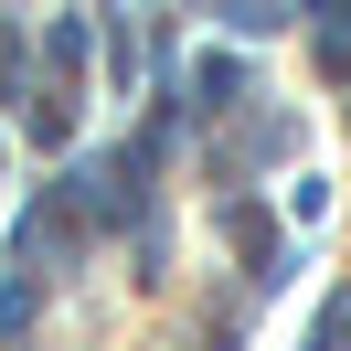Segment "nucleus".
Listing matches in <instances>:
<instances>
[{
  "mask_svg": "<svg viewBox=\"0 0 351 351\" xmlns=\"http://www.w3.org/2000/svg\"><path fill=\"white\" fill-rule=\"evenodd\" d=\"M192 96H202V117L245 107V64H234V53H202V64H192Z\"/></svg>",
  "mask_w": 351,
  "mask_h": 351,
  "instance_id": "obj_1",
  "label": "nucleus"
},
{
  "mask_svg": "<svg viewBox=\"0 0 351 351\" xmlns=\"http://www.w3.org/2000/svg\"><path fill=\"white\" fill-rule=\"evenodd\" d=\"M319 75H351V11H330V22H319Z\"/></svg>",
  "mask_w": 351,
  "mask_h": 351,
  "instance_id": "obj_2",
  "label": "nucleus"
},
{
  "mask_svg": "<svg viewBox=\"0 0 351 351\" xmlns=\"http://www.w3.org/2000/svg\"><path fill=\"white\" fill-rule=\"evenodd\" d=\"M223 22H234V32H277L287 11H277V0H223Z\"/></svg>",
  "mask_w": 351,
  "mask_h": 351,
  "instance_id": "obj_3",
  "label": "nucleus"
},
{
  "mask_svg": "<svg viewBox=\"0 0 351 351\" xmlns=\"http://www.w3.org/2000/svg\"><path fill=\"white\" fill-rule=\"evenodd\" d=\"M234 245H245V256H256V266L277 256V234H266V213H256V202H245V213H234Z\"/></svg>",
  "mask_w": 351,
  "mask_h": 351,
  "instance_id": "obj_4",
  "label": "nucleus"
},
{
  "mask_svg": "<svg viewBox=\"0 0 351 351\" xmlns=\"http://www.w3.org/2000/svg\"><path fill=\"white\" fill-rule=\"evenodd\" d=\"M308 11H319V22H330V11H351V0H308Z\"/></svg>",
  "mask_w": 351,
  "mask_h": 351,
  "instance_id": "obj_5",
  "label": "nucleus"
}]
</instances>
